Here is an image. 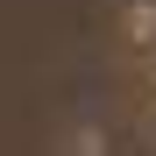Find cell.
<instances>
[{"label": "cell", "instance_id": "7a4b0ae2", "mask_svg": "<svg viewBox=\"0 0 156 156\" xmlns=\"http://www.w3.org/2000/svg\"><path fill=\"white\" fill-rule=\"evenodd\" d=\"M142 107H149V114H156V71H149V92H142Z\"/></svg>", "mask_w": 156, "mask_h": 156}, {"label": "cell", "instance_id": "6da1fadb", "mask_svg": "<svg viewBox=\"0 0 156 156\" xmlns=\"http://www.w3.org/2000/svg\"><path fill=\"white\" fill-rule=\"evenodd\" d=\"M114 36H121L128 50H156V0H121Z\"/></svg>", "mask_w": 156, "mask_h": 156}]
</instances>
